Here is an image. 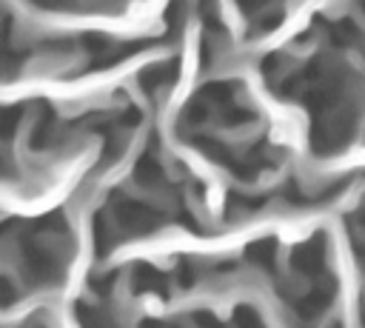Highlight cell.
I'll list each match as a JSON object with an SVG mask.
<instances>
[{"label": "cell", "instance_id": "6da1fadb", "mask_svg": "<svg viewBox=\"0 0 365 328\" xmlns=\"http://www.w3.org/2000/svg\"><path fill=\"white\" fill-rule=\"evenodd\" d=\"M11 299H14V288L3 280V282H0V305H9Z\"/></svg>", "mask_w": 365, "mask_h": 328}]
</instances>
